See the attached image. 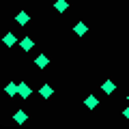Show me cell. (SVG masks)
Segmentation results:
<instances>
[{
	"mask_svg": "<svg viewBox=\"0 0 129 129\" xmlns=\"http://www.w3.org/2000/svg\"><path fill=\"white\" fill-rule=\"evenodd\" d=\"M101 90H103V92H106V95H112V92H114V90H116V84H114V82H112V80H106V82H103V84H101Z\"/></svg>",
	"mask_w": 129,
	"mask_h": 129,
	"instance_id": "3957f363",
	"label": "cell"
},
{
	"mask_svg": "<svg viewBox=\"0 0 129 129\" xmlns=\"http://www.w3.org/2000/svg\"><path fill=\"white\" fill-rule=\"evenodd\" d=\"M47 62H50V60H47V56H45V54H39L37 58H35V64H37L39 69H45Z\"/></svg>",
	"mask_w": 129,
	"mask_h": 129,
	"instance_id": "8992f818",
	"label": "cell"
},
{
	"mask_svg": "<svg viewBox=\"0 0 129 129\" xmlns=\"http://www.w3.org/2000/svg\"><path fill=\"white\" fill-rule=\"evenodd\" d=\"M127 101H129V95H127Z\"/></svg>",
	"mask_w": 129,
	"mask_h": 129,
	"instance_id": "5bb4252c",
	"label": "cell"
},
{
	"mask_svg": "<svg viewBox=\"0 0 129 129\" xmlns=\"http://www.w3.org/2000/svg\"><path fill=\"white\" fill-rule=\"evenodd\" d=\"M13 120H15V123H17V125H24V123H26V120H28V114H26V112H24V110H17V112H15V114H13Z\"/></svg>",
	"mask_w": 129,
	"mask_h": 129,
	"instance_id": "277c9868",
	"label": "cell"
},
{
	"mask_svg": "<svg viewBox=\"0 0 129 129\" xmlns=\"http://www.w3.org/2000/svg\"><path fill=\"white\" fill-rule=\"evenodd\" d=\"M39 95H41L43 99H47V97H52V86H50V84H43V86L39 88Z\"/></svg>",
	"mask_w": 129,
	"mask_h": 129,
	"instance_id": "9c48e42d",
	"label": "cell"
},
{
	"mask_svg": "<svg viewBox=\"0 0 129 129\" xmlns=\"http://www.w3.org/2000/svg\"><path fill=\"white\" fill-rule=\"evenodd\" d=\"M28 19H30V15H28V13H24V11H22L19 15H15V22H17L19 26H24V24H28Z\"/></svg>",
	"mask_w": 129,
	"mask_h": 129,
	"instance_id": "30bf717a",
	"label": "cell"
},
{
	"mask_svg": "<svg viewBox=\"0 0 129 129\" xmlns=\"http://www.w3.org/2000/svg\"><path fill=\"white\" fill-rule=\"evenodd\" d=\"M5 92H7L9 97H13L15 92H17V84H15V82H9V84L5 86Z\"/></svg>",
	"mask_w": 129,
	"mask_h": 129,
	"instance_id": "8fae6325",
	"label": "cell"
},
{
	"mask_svg": "<svg viewBox=\"0 0 129 129\" xmlns=\"http://www.w3.org/2000/svg\"><path fill=\"white\" fill-rule=\"evenodd\" d=\"M123 116H125V118L129 120V108H125V110H123Z\"/></svg>",
	"mask_w": 129,
	"mask_h": 129,
	"instance_id": "4fadbf2b",
	"label": "cell"
},
{
	"mask_svg": "<svg viewBox=\"0 0 129 129\" xmlns=\"http://www.w3.org/2000/svg\"><path fill=\"white\" fill-rule=\"evenodd\" d=\"M17 92H19V97H22V99H28L32 90H30V86H28V84L19 82V84H17Z\"/></svg>",
	"mask_w": 129,
	"mask_h": 129,
	"instance_id": "6da1fadb",
	"label": "cell"
},
{
	"mask_svg": "<svg viewBox=\"0 0 129 129\" xmlns=\"http://www.w3.org/2000/svg\"><path fill=\"white\" fill-rule=\"evenodd\" d=\"M54 9L58 11V13H64V11L69 9V2H67V0H56V2H54Z\"/></svg>",
	"mask_w": 129,
	"mask_h": 129,
	"instance_id": "52a82bcc",
	"label": "cell"
},
{
	"mask_svg": "<svg viewBox=\"0 0 129 129\" xmlns=\"http://www.w3.org/2000/svg\"><path fill=\"white\" fill-rule=\"evenodd\" d=\"M19 45H22V50H24V52L32 50V39H30V37H24V39H22V43H19Z\"/></svg>",
	"mask_w": 129,
	"mask_h": 129,
	"instance_id": "7c38bea8",
	"label": "cell"
},
{
	"mask_svg": "<svg viewBox=\"0 0 129 129\" xmlns=\"http://www.w3.org/2000/svg\"><path fill=\"white\" fill-rule=\"evenodd\" d=\"M73 32H75V35H78V37H84V35H86V32H88V26H86V24H84V22H78V24H75V26H73Z\"/></svg>",
	"mask_w": 129,
	"mask_h": 129,
	"instance_id": "7a4b0ae2",
	"label": "cell"
},
{
	"mask_svg": "<svg viewBox=\"0 0 129 129\" xmlns=\"http://www.w3.org/2000/svg\"><path fill=\"white\" fill-rule=\"evenodd\" d=\"M97 103H99V101H97V97H95V95H88V97H86V101H84V106H86L88 110H95Z\"/></svg>",
	"mask_w": 129,
	"mask_h": 129,
	"instance_id": "ba28073f",
	"label": "cell"
},
{
	"mask_svg": "<svg viewBox=\"0 0 129 129\" xmlns=\"http://www.w3.org/2000/svg\"><path fill=\"white\" fill-rule=\"evenodd\" d=\"M15 41H17V37H15L13 32H7L5 37H2V43H5L7 47H13V45H15Z\"/></svg>",
	"mask_w": 129,
	"mask_h": 129,
	"instance_id": "5b68a950",
	"label": "cell"
}]
</instances>
